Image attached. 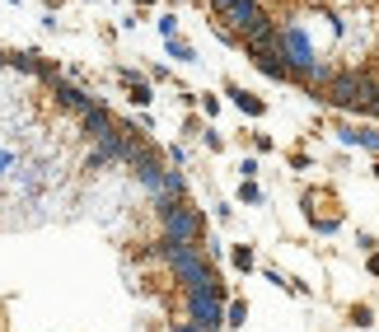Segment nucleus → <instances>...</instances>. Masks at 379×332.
<instances>
[{
	"mask_svg": "<svg viewBox=\"0 0 379 332\" xmlns=\"http://www.w3.org/2000/svg\"><path fill=\"white\" fill-rule=\"evenodd\" d=\"M188 309H192V323L216 328V323H221V290H211V285H197V290H188Z\"/></svg>",
	"mask_w": 379,
	"mask_h": 332,
	"instance_id": "obj_2",
	"label": "nucleus"
},
{
	"mask_svg": "<svg viewBox=\"0 0 379 332\" xmlns=\"http://www.w3.org/2000/svg\"><path fill=\"white\" fill-rule=\"evenodd\" d=\"M178 332H211L206 323H188V328H178Z\"/></svg>",
	"mask_w": 379,
	"mask_h": 332,
	"instance_id": "obj_8",
	"label": "nucleus"
},
{
	"mask_svg": "<svg viewBox=\"0 0 379 332\" xmlns=\"http://www.w3.org/2000/svg\"><path fill=\"white\" fill-rule=\"evenodd\" d=\"M52 89H57V98H61L66 108H80V112H89V108H94V103L80 94V89H70V84H66V80H57V75H52Z\"/></svg>",
	"mask_w": 379,
	"mask_h": 332,
	"instance_id": "obj_4",
	"label": "nucleus"
},
{
	"mask_svg": "<svg viewBox=\"0 0 379 332\" xmlns=\"http://www.w3.org/2000/svg\"><path fill=\"white\" fill-rule=\"evenodd\" d=\"M84 131L103 141V136H112V131H117V122H112V117H108L103 108H89V112H84Z\"/></svg>",
	"mask_w": 379,
	"mask_h": 332,
	"instance_id": "obj_3",
	"label": "nucleus"
},
{
	"mask_svg": "<svg viewBox=\"0 0 379 332\" xmlns=\"http://www.w3.org/2000/svg\"><path fill=\"white\" fill-rule=\"evenodd\" d=\"M145 5H150V0H145Z\"/></svg>",
	"mask_w": 379,
	"mask_h": 332,
	"instance_id": "obj_10",
	"label": "nucleus"
},
{
	"mask_svg": "<svg viewBox=\"0 0 379 332\" xmlns=\"http://www.w3.org/2000/svg\"><path fill=\"white\" fill-rule=\"evenodd\" d=\"M159 211H164V239L169 243H197L202 239V211L178 202H159Z\"/></svg>",
	"mask_w": 379,
	"mask_h": 332,
	"instance_id": "obj_1",
	"label": "nucleus"
},
{
	"mask_svg": "<svg viewBox=\"0 0 379 332\" xmlns=\"http://www.w3.org/2000/svg\"><path fill=\"white\" fill-rule=\"evenodd\" d=\"M126 84H131V98H136V103H150V89H145L141 80H131V75H126Z\"/></svg>",
	"mask_w": 379,
	"mask_h": 332,
	"instance_id": "obj_5",
	"label": "nucleus"
},
{
	"mask_svg": "<svg viewBox=\"0 0 379 332\" xmlns=\"http://www.w3.org/2000/svg\"><path fill=\"white\" fill-rule=\"evenodd\" d=\"M235 98H239V108H248V112H262V103H258L253 94H235Z\"/></svg>",
	"mask_w": 379,
	"mask_h": 332,
	"instance_id": "obj_7",
	"label": "nucleus"
},
{
	"mask_svg": "<svg viewBox=\"0 0 379 332\" xmlns=\"http://www.w3.org/2000/svg\"><path fill=\"white\" fill-rule=\"evenodd\" d=\"M235 267H244V271L253 267V248H235Z\"/></svg>",
	"mask_w": 379,
	"mask_h": 332,
	"instance_id": "obj_6",
	"label": "nucleus"
},
{
	"mask_svg": "<svg viewBox=\"0 0 379 332\" xmlns=\"http://www.w3.org/2000/svg\"><path fill=\"white\" fill-rule=\"evenodd\" d=\"M370 271H379V253H375V257H370Z\"/></svg>",
	"mask_w": 379,
	"mask_h": 332,
	"instance_id": "obj_9",
	"label": "nucleus"
}]
</instances>
